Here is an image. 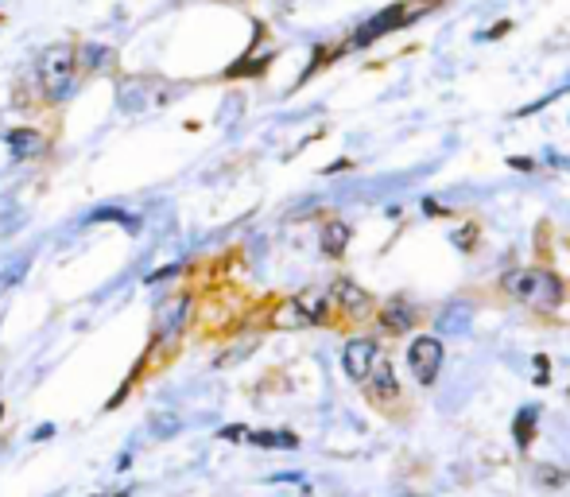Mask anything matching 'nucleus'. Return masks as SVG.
Segmentation results:
<instances>
[{"instance_id":"nucleus-1","label":"nucleus","mask_w":570,"mask_h":497,"mask_svg":"<svg viewBox=\"0 0 570 497\" xmlns=\"http://www.w3.org/2000/svg\"><path fill=\"white\" fill-rule=\"evenodd\" d=\"M501 288L532 311H558L566 303V284L551 269H512L501 277Z\"/></svg>"},{"instance_id":"nucleus-2","label":"nucleus","mask_w":570,"mask_h":497,"mask_svg":"<svg viewBox=\"0 0 570 497\" xmlns=\"http://www.w3.org/2000/svg\"><path fill=\"white\" fill-rule=\"evenodd\" d=\"M438 4H443V0H415V4H392V8H384V12H376L369 24H361L341 47H346V51H361V47L376 44V39H384L389 31H400V28H407V24H415V20H423L427 12H435Z\"/></svg>"},{"instance_id":"nucleus-3","label":"nucleus","mask_w":570,"mask_h":497,"mask_svg":"<svg viewBox=\"0 0 570 497\" xmlns=\"http://www.w3.org/2000/svg\"><path fill=\"white\" fill-rule=\"evenodd\" d=\"M74 47L70 44H47L36 59L39 90L47 93V101H67L74 93Z\"/></svg>"},{"instance_id":"nucleus-4","label":"nucleus","mask_w":570,"mask_h":497,"mask_svg":"<svg viewBox=\"0 0 570 497\" xmlns=\"http://www.w3.org/2000/svg\"><path fill=\"white\" fill-rule=\"evenodd\" d=\"M407 365H412L419 385H431L438 377V369H443V342L435 334H419L412 342V350H407Z\"/></svg>"},{"instance_id":"nucleus-5","label":"nucleus","mask_w":570,"mask_h":497,"mask_svg":"<svg viewBox=\"0 0 570 497\" xmlns=\"http://www.w3.org/2000/svg\"><path fill=\"white\" fill-rule=\"evenodd\" d=\"M376 357H381V346L373 338H353V342H346V350H341V365H346V373L353 381H365Z\"/></svg>"},{"instance_id":"nucleus-6","label":"nucleus","mask_w":570,"mask_h":497,"mask_svg":"<svg viewBox=\"0 0 570 497\" xmlns=\"http://www.w3.org/2000/svg\"><path fill=\"white\" fill-rule=\"evenodd\" d=\"M330 295H334V303L346 315H353V319H361V315H369L373 311V295L365 292V288H357L353 280H334V288H330Z\"/></svg>"},{"instance_id":"nucleus-7","label":"nucleus","mask_w":570,"mask_h":497,"mask_svg":"<svg viewBox=\"0 0 570 497\" xmlns=\"http://www.w3.org/2000/svg\"><path fill=\"white\" fill-rule=\"evenodd\" d=\"M361 385H369V393H373L376 400H396V397H400V385H396V369H392V362H389L384 354L373 362L369 377H365Z\"/></svg>"},{"instance_id":"nucleus-8","label":"nucleus","mask_w":570,"mask_h":497,"mask_svg":"<svg viewBox=\"0 0 570 497\" xmlns=\"http://www.w3.org/2000/svg\"><path fill=\"white\" fill-rule=\"evenodd\" d=\"M381 323H384V331H392V334H407V331H412V326L419 323V311L404 300V295H396V300L384 303Z\"/></svg>"},{"instance_id":"nucleus-9","label":"nucleus","mask_w":570,"mask_h":497,"mask_svg":"<svg viewBox=\"0 0 570 497\" xmlns=\"http://www.w3.org/2000/svg\"><path fill=\"white\" fill-rule=\"evenodd\" d=\"M4 144L12 148L16 160H36V156H43V148H47V140H43L36 129H12V132H4Z\"/></svg>"},{"instance_id":"nucleus-10","label":"nucleus","mask_w":570,"mask_h":497,"mask_svg":"<svg viewBox=\"0 0 570 497\" xmlns=\"http://www.w3.org/2000/svg\"><path fill=\"white\" fill-rule=\"evenodd\" d=\"M190 319V295H179L164 308V319H159V338H175Z\"/></svg>"},{"instance_id":"nucleus-11","label":"nucleus","mask_w":570,"mask_h":497,"mask_svg":"<svg viewBox=\"0 0 570 497\" xmlns=\"http://www.w3.org/2000/svg\"><path fill=\"white\" fill-rule=\"evenodd\" d=\"M109 62H113V47H105V44L74 47V67H78V70H105Z\"/></svg>"},{"instance_id":"nucleus-12","label":"nucleus","mask_w":570,"mask_h":497,"mask_svg":"<svg viewBox=\"0 0 570 497\" xmlns=\"http://www.w3.org/2000/svg\"><path fill=\"white\" fill-rule=\"evenodd\" d=\"M349 237H353V229H349V221H326L322 226V253L326 257H341L346 253V245H349Z\"/></svg>"},{"instance_id":"nucleus-13","label":"nucleus","mask_w":570,"mask_h":497,"mask_svg":"<svg viewBox=\"0 0 570 497\" xmlns=\"http://www.w3.org/2000/svg\"><path fill=\"white\" fill-rule=\"evenodd\" d=\"M272 326H276V331H303V326H315V323L307 319V311L299 308L295 300H287V303H279V308H276Z\"/></svg>"},{"instance_id":"nucleus-14","label":"nucleus","mask_w":570,"mask_h":497,"mask_svg":"<svg viewBox=\"0 0 570 497\" xmlns=\"http://www.w3.org/2000/svg\"><path fill=\"white\" fill-rule=\"evenodd\" d=\"M245 439H249L253 447H268V451H295L299 447V436H292V431H249Z\"/></svg>"},{"instance_id":"nucleus-15","label":"nucleus","mask_w":570,"mask_h":497,"mask_svg":"<svg viewBox=\"0 0 570 497\" xmlns=\"http://www.w3.org/2000/svg\"><path fill=\"white\" fill-rule=\"evenodd\" d=\"M470 319H473L470 303H450V308L438 315V331H446V334H466Z\"/></svg>"},{"instance_id":"nucleus-16","label":"nucleus","mask_w":570,"mask_h":497,"mask_svg":"<svg viewBox=\"0 0 570 497\" xmlns=\"http://www.w3.org/2000/svg\"><path fill=\"white\" fill-rule=\"evenodd\" d=\"M535 420H540V408L535 405H524L520 412H516V420H512V436L520 447H528V443L535 439Z\"/></svg>"},{"instance_id":"nucleus-17","label":"nucleus","mask_w":570,"mask_h":497,"mask_svg":"<svg viewBox=\"0 0 570 497\" xmlns=\"http://www.w3.org/2000/svg\"><path fill=\"white\" fill-rule=\"evenodd\" d=\"M295 303L307 311V319H310V323H322V319H326V292L307 288V292H299V295H295Z\"/></svg>"},{"instance_id":"nucleus-18","label":"nucleus","mask_w":570,"mask_h":497,"mask_svg":"<svg viewBox=\"0 0 570 497\" xmlns=\"http://www.w3.org/2000/svg\"><path fill=\"white\" fill-rule=\"evenodd\" d=\"M478 237H481V226H478V221H462L454 234H450V245H454L458 253H473Z\"/></svg>"},{"instance_id":"nucleus-19","label":"nucleus","mask_w":570,"mask_h":497,"mask_svg":"<svg viewBox=\"0 0 570 497\" xmlns=\"http://www.w3.org/2000/svg\"><path fill=\"white\" fill-rule=\"evenodd\" d=\"M268 62H272V51H268V55H245L241 62H237V67H229L225 70V78H245V74H261V70H268Z\"/></svg>"},{"instance_id":"nucleus-20","label":"nucleus","mask_w":570,"mask_h":497,"mask_svg":"<svg viewBox=\"0 0 570 497\" xmlns=\"http://www.w3.org/2000/svg\"><path fill=\"white\" fill-rule=\"evenodd\" d=\"M85 221H116V226L128 229V234H140V218L136 214H124V210H93Z\"/></svg>"},{"instance_id":"nucleus-21","label":"nucleus","mask_w":570,"mask_h":497,"mask_svg":"<svg viewBox=\"0 0 570 497\" xmlns=\"http://www.w3.org/2000/svg\"><path fill=\"white\" fill-rule=\"evenodd\" d=\"M566 93H570V86H563V90H555V93H547V98H540V101H532V105H524V109H520V117H528V113H540L543 105H555L558 98H566Z\"/></svg>"},{"instance_id":"nucleus-22","label":"nucleus","mask_w":570,"mask_h":497,"mask_svg":"<svg viewBox=\"0 0 570 497\" xmlns=\"http://www.w3.org/2000/svg\"><path fill=\"white\" fill-rule=\"evenodd\" d=\"M509 31H512V20H497V24H493L489 31H481L478 39H504V36H509Z\"/></svg>"},{"instance_id":"nucleus-23","label":"nucleus","mask_w":570,"mask_h":497,"mask_svg":"<svg viewBox=\"0 0 570 497\" xmlns=\"http://www.w3.org/2000/svg\"><path fill=\"white\" fill-rule=\"evenodd\" d=\"M152 428H156V436H171V431H179V420L175 416H156Z\"/></svg>"},{"instance_id":"nucleus-24","label":"nucleus","mask_w":570,"mask_h":497,"mask_svg":"<svg viewBox=\"0 0 570 497\" xmlns=\"http://www.w3.org/2000/svg\"><path fill=\"white\" fill-rule=\"evenodd\" d=\"M24 269H28V261H20V264H16V269H8V272H4V277H0V284H4V288H12V284H16L20 277H24Z\"/></svg>"},{"instance_id":"nucleus-25","label":"nucleus","mask_w":570,"mask_h":497,"mask_svg":"<svg viewBox=\"0 0 570 497\" xmlns=\"http://www.w3.org/2000/svg\"><path fill=\"white\" fill-rule=\"evenodd\" d=\"M182 269V264H167V269H159V272H152L148 277V284H159V280H167V277H175V272Z\"/></svg>"},{"instance_id":"nucleus-26","label":"nucleus","mask_w":570,"mask_h":497,"mask_svg":"<svg viewBox=\"0 0 570 497\" xmlns=\"http://www.w3.org/2000/svg\"><path fill=\"white\" fill-rule=\"evenodd\" d=\"M245 436H249V428H221V439H229V443L245 439Z\"/></svg>"},{"instance_id":"nucleus-27","label":"nucleus","mask_w":570,"mask_h":497,"mask_svg":"<svg viewBox=\"0 0 570 497\" xmlns=\"http://www.w3.org/2000/svg\"><path fill=\"white\" fill-rule=\"evenodd\" d=\"M423 210H427V214H435V218H446V210H443V206H438V203H435V198H423Z\"/></svg>"},{"instance_id":"nucleus-28","label":"nucleus","mask_w":570,"mask_h":497,"mask_svg":"<svg viewBox=\"0 0 570 497\" xmlns=\"http://www.w3.org/2000/svg\"><path fill=\"white\" fill-rule=\"evenodd\" d=\"M543 160L551 164V167H563V172H566V167H570V164H566V160H563V156H558V152H543Z\"/></svg>"},{"instance_id":"nucleus-29","label":"nucleus","mask_w":570,"mask_h":497,"mask_svg":"<svg viewBox=\"0 0 570 497\" xmlns=\"http://www.w3.org/2000/svg\"><path fill=\"white\" fill-rule=\"evenodd\" d=\"M509 164H512V167H520V172H532V167H535L532 160H516V156H512V160H509Z\"/></svg>"},{"instance_id":"nucleus-30","label":"nucleus","mask_w":570,"mask_h":497,"mask_svg":"<svg viewBox=\"0 0 570 497\" xmlns=\"http://www.w3.org/2000/svg\"><path fill=\"white\" fill-rule=\"evenodd\" d=\"M109 497H128V493H109Z\"/></svg>"}]
</instances>
